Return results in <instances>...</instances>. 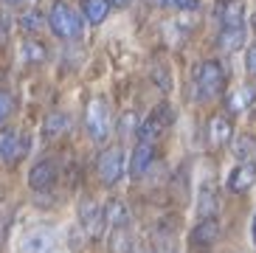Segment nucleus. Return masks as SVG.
I'll use <instances>...</instances> for the list:
<instances>
[{
	"label": "nucleus",
	"instance_id": "6",
	"mask_svg": "<svg viewBox=\"0 0 256 253\" xmlns=\"http://www.w3.org/2000/svg\"><path fill=\"white\" fill-rule=\"evenodd\" d=\"M26 152V141L17 130H0V160L14 164L17 158Z\"/></svg>",
	"mask_w": 256,
	"mask_h": 253
},
{
	"label": "nucleus",
	"instance_id": "13",
	"mask_svg": "<svg viewBox=\"0 0 256 253\" xmlns=\"http://www.w3.org/2000/svg\"><path fill=\"white\" fill-rule=\"evenodd\" d=\"M256 102V88H250V84H242V88L231 90L226 98V107L231 112H245L250 104Z\"/></svg>",
	"mask_w": 256,
	"mask_h": 253
},
{
	"label": "nucleus",
	"instance_id": "20",
	"mask_svg": "<svg viewBox=\"0 0 256 253\" xmlns=\"http://www.w3.org/2000/svg\"><path fill=\"white\" fill-rule=\"evenodd\" d=\"M46 248H48V234H40V231H34L28 239H26L23 253H42Z\"/></svg>",
	"mask_w": 256,
	"mask_h": 253
},
{
	"label": "nucleus",
	"instance_id": "4",
	"mask_svg": "<svg viewBox=\"0 0 256 253\" xmlns=\"http://www.w3.org/2000/svg\"><path fill=\"white\" fill-rule=\"evenodd\" d=\"M172 118H174L172 107H169V104H158V107H155V112H150V116L138 124V138L146 141V144H155L160 135H164L166 126L172 124Z\"/></svg>",
	"mask_w": 256,
	"mask_h": 253
},
{
	"label": "nucleus",
	"instance_id": "28",
	"mask_svg": "<svg viewBox=\"0 0 256 253\" xmlns=\"http://www.w3.org/2000/svg\"><path fill=\"white\" fill-rule=\"evenodd\" d=\"M132 0H110V6H118V8H127Z\"/></svg>",
	"mask_w": 256,
	"mask_h": 253
},
{
	"label": "nucleus",
	"instance_id": "18",
	"mask_svg": "<svg viewBox=\"0 0 256 253\" xmlns=\"http://www.w3.org/2000/svg\"><path fill=\"white\" fill-rule=\"evenodd\" d=\"M82 8L90 22H104V17L110 14V0H84Z\"/></svg>",
	"mask_w": 256,
	"mask_h": 253
},
{
	"label": "nucleus",
	"instance_id": "1",
	"mask_svg": "<svg viewBox=\"0 0 256 253\" xmlns=\"http://www.w3.org/2000/svg\"><path fill=\"white\" fill-rule=\"evenodd\" d=\"M194 84H197V98L200 102H208V98L220 96L222 88H226V70L217 60H206L197 65L194 70Z\"/></svg>",
	"mask_w": 256,
	"mask_h": 253
},
{
	"label": "nucleus",
	"instance_id": "7",
	"mask_svg": "<svg viewBox=\"0 0 256 253\" xmlns=\"http://www.w3.org/2000/svg\"><path fill=\"white\" fill-rule=\"evenodd\" d=\"M54 180H56V166H54L51 160H40V164L31 166L28 186L34 188V192H46V188H51Z\"/></svg>",
	"mask_w": 256,
	"mask_h": 253
},
{
	"label": "nucleus",
	"instance_id": "9",
	"mask_svg": "<svg viewBox=\"0 0 256 253\" xmlns=\"http://www.w3.org/2000/svg\"><path fill=\"white\" fill-rule=\"evenodd\" d=\"M206 138H208L211 146H226L228 141L234 138V126L231 121L226 118V116H214V118L208 121V126H206Z\"/></svg>",
	"mask_w": 256,
	"mask_h": 253
},
{
	"label": "nucleus",
	"instance_id": "17",
	"mask_svg": "<svg viewBox=\"0 0 256 253\" xmlns=\"http://www.w3.org/2000/svg\"><path fill=\"white\" fill-rule=\"evenodd\" d=\"M68 126H70V118L65 112H51L46 118V124H42V132H46V138H60Z\"/></svg>",
	"mask_w": 256,
	"mask_h": 253
},
{
	"label": "nucleus",
	"instance_id": "8",
	"mask_svg": "<svg viewBox=\"0 0 256 253\" xmlns=\"http://www.w3.org/2000/svg\"><path fill=\"white\" fill-rule=\"evenodd\" d=\"M152 160H155V146L146 141H138V146L132 149V158H130V174L132 178H144L146 169L152 166Z\"/></svg>",
	"mask_w": 256,
	"mask_h": 253
},
{
	"label": "nucleus",
	"instance_id": "31",
	"mask_svg": "<svg viewBox=\"0 0 256 253\" xmlns=\"http://www.w3.org/2000/svg\"><path fill=\"white\" fill-rule=\"evenodd\" d=\"M132 253H150V250H132Z\"/></svg>",
	"mask_w": 256,
	"mask_h": 253
},
{
	"label": "nucleus",
	"instance_id": "16",
	"mask_svg": "<svg viewBox=\"0 0 256 253\" xmlns=\"http://www.w3.org/2000/svg\"><path fill=\"white\" fill-rule=\"evenodd\" d=\"M104 220H107V225H113V228H124L127 220H130L127 206H124L121 200H110L107 202V208H104Z\"/></svg>",
	"mask_w": 256,
	"mask_h": 253
},
{
	"label": "nucleus",
	"instance_id": "21",
	"mask_svg": "<svg viewBox=\"0 0 256 253\" xmlns=\"http://www.w3.org/2000/svg\"><path fill=\"white\" fill-rule=\"evenodd\" d=\"M250 152H256V144H254V138H248V135H242L240 141L234 144V155H236V158L242 160V164H245V160L250 158Z\"/></svg>",
	"mask_w": 256,
	"mask_h": 253
},
{
	"label": "nucleus",
	"instance_id": "14",
	"mask_svg": "<svg viewBox=\"0 0 256 253\" xmlns=\"http://www.w3.org/2000/svg\"><path fill=\"white\" fill-rule=\"evenodd\" d=\"M242 45H245V26H222L220 48L222 51H240Z\"/></svg>",
	"mask_w": 256,
	"mask_h": 253
},
{
	"label": "nucleus",
	"instance_id": "11",
	"mask_svg": "<svg viewBox=\"0 0 256 253\" xmlns=\"http://www.w3.org/2000/svg\"><path fill=\"white\" fill-rule=\"evenodd\" d=\"M104 208H98L93 200H84L82 202V225L88 228V234L90 236H98L102 234V228H104Z\"/></svg>",
	"mask_w": 256,
	"mask_h": 253
},
{
	"label": "nucleus",
	"instance_id": "27",
	"mask_svg": "<svg viewBox=\"0 0 256 253\" xmlns=\"http://www.w3.org/2000/svg\"><path fill=\"white\" fill-rule=\"evenodd\" d=\"M6 34H8V28H6V20H3V17H0V42H3V40H6Z\"/></svg>",
	"mask_w": 256,
	"mask_h": 253
},
{
	"label": "nucleus",
	"instance_id": "24",
	"mask_svg": "<svg viewBox=\"0 0 256 253\" xmlns=\"http://www.w3.org/2000/svg\"><path fill=\"white\" fill-rule=\"evenodd\" d=\"M8 112H12V96L8 93H0V124L8 118Z\"/></svg>",
	"mask_w": 256,
	"mask_h": 253
},
{
	"label": "nucleus",
	"instance_id": "2",
	"mask_svg": "<svg viewBox=\"0 0 256 253\" xmlns=\"http://www.w3.org/2000/svg\"><path fill=\"white\" fill-rule=\"evenodd\" d=\"M48 22H51V31L56 34V37H62V40L82 37V20H79V14H76L65 0H54Z\"/></svg>",
	"mask_w": 256,
	"mask_h": 253
},
{
	"label": "nucleus",
	"instance_id": "10",
	"mask_svg": "<svg viewBox=\"0 0 256 253\" xmlns=\"http://www.w3.org/2000/svg\"><path fill=\"white\" fill-rule=\"evenodd\" d=\"M254 183H256V166H250V164L234 166L231 174H228V188L234 194H245Z\"/></svg>",
	"mask_w": 256,
	"mask_h": 253
},
{
	"label": "nucleus",
	"instance_id": "23",
	"mask_svg": "<svg viewBox=\"0 0 256 253\" xmlns=\"http://www.w3.org/2000/svg\"><path fill=\"white\" fill-rule=\"evenodd\" d=\"M160 6H169V8H180V12H194L200 3L197 0H158Z\"/></svg>",
	"mask_w": 256,
	"mask_h": 253
},
{
	"label": "nucleus",
	"instance_id": "26",
	"mask_svg": "<svg viewBox=\"0 0 256 253\" xmlns=\"http://www.w3.org/2000/svg\"><path fill=\"white\" fill-rule=\"evenodd\" d=\"M132 124H136V116H124V121H121V126H118V130H121L124 135H127L130 130H132Z\"/></svg>",
	"mask_w": 256,
	"mask_h": 253
},
{
	"label": "nucleus",
	"instance_id": "5",
	"mask_svg": "<svg viewBox=\"0 0 256 253\" xmlns=\"http://www.w3.org/2000/svg\"><path fill=\"white\" fill-rule=\"evenodd\" d=\"M124 174V149L121 146H107L98 155V178L104 186H116Z\"/></svg>",
	"mask_w": 256,
	"mask_h": 253
},
{
	"label": "nucleus",
	"instance_id": "15",
	"mask_svg": "<svg viewBox=\"0 0 256 253\" xmlns=\"http://www.w3.org/2000/svg\"><path fill=\"white\" fill-rule=\"evenodd\" d=\"M222 26H245V6H242V0H226L222 3Z\"/></svg>",
	"mask_w": 256,
	"mask_h": 253
},
{
	"label": "nucleus",
	"instance_id": "3",
	"mask_svg": "<svg viewBox=\"0 0 256 253\" xmlns=\"http://www.w3.org/2000/svg\"><path fill=\"white\" fill-rule=\"evenodd\" d=\"M84 130L93 141H104L110 135V107L104 98H93L84 112Z\"/></svg>",
	"mask_w": 256,
	"mask_h": 253
},
{
	"label": "nucleus",
	"instance_id": "29",
	"mask_svg": "<svg viewBox=\"0 0 256 253\" xmlns=\"http://www.w3.org/2000/svg\"><path fill=\"white\" fill-rule=\"evenodd\" d=\"M250 236H254V242H256V216H254V225H250Z\"/></svg>",
	"mask_w": 256,
	"mask_h": 253
},
{
	"label": "nucleus",
	"instance_id": "22",
	"mask_svg": "<svg viewBox=\"0 0 256 253\" xmlns=\"http://www.w3.org/2000/svg\"><path fill=\"white\" fill-rule=\"evenodd\" d=\"M20 28L23 31H40L42 28V17H40L37 12H26V14L20 17Z\"/></svg>",
	"mask_w": 256,
	"mask_h": 253
},
{
	"label": "nucleus",
	"instance_id": "12",
	"mask_svg": "<svg viewBox=\"0 0 256 253\" xmlns=\"http://www.w3.org/2000/svg\"><path fill=\"white\" fill-rule=\"evenodd\" d=\"M217 239H220V222L214 220V216H203V222L192 231V242H194V245H200V248L214 245Z\"/></svg>",
	"mask_w": 256,
	"mask_h": 253
},
{
	"label": "nucleus",
	"instance_id": "30",
	"mask_svg": "<svg viewBox=\"0 0 256 253\" xmlns=\"http://www.w3.org/2000/svg\"><path fill=\"white\" fill-rule=\"evenodd\" d=\"M8 3H34V0H8Z\"/></svg>",
	"mask_w": 256,
	"mask_h": 253
},
{
	"label": "nucleus",
	"instance_id": "19",
	"mask_svg": "<svg viewBox=\"0 0 256 253\" xmlns=\"http://www.w3.org/2000/svg\"><path fill=\"white\" fill-rule=\"evenodd\" d=\"M48 51L46 45L37 42V40H28V42H23V62H28V65H40V62H46Z\"/></svg>",
	"mask_w": 256,
	"mask_h": 253
},
{
	"label": "nucleus",
	"instance_id": "25",
	"mask_svg": "<svg viewBox=\"0 0 256 253\" xmlns=\"http://www.w3.org/2000/svg\"><path fill=\"white\" fill-rule=\"evenodd\" d=\"M245 68H248L250 76H256V45H250L248 54H245Z\"/></svg>",
	"mask_w": 256,
	"mask_h": 253
}]
</instances>
